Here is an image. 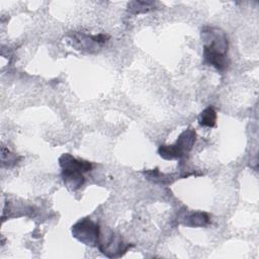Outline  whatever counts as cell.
I'll list each match as a JSON object with an SVG mask.
<instances>
[{"mask_svg":"<svg viewBox=\"0 0 259 259\" xmlns=\"http://www.w3.org/2000/svg\"><path fill=\"white\" fill-rule=\"evenodd\" d=\"M198 122L201 126L213 127L217 122V111L212 106H208L203 109L198 117Z\"/></svg>","mask_w":259,"mask_h":259,"instance_id":"9","label":"cell"},{"mask_svg":"<svg viewBox=\"0 0 259 259\" xmlns=\"http://www.w3.org/2000/svg\"><path fill=\"white\" fill-rule=\"evenodd\" d=\"M154 6V2H146V1H134L128 3V11L134 14L148 12L152 10Z\"/></svg>","mask_w":259,"mask_h":259,"instance_id":"10","label":"cell"},{"mask_svg":"<svg viewBox=\"0 0 259 259\" xmlns=\"http://www.w3.org/2000/svg\"><path fill=\"white\" fill-rule=\"evenodd\" d=\"M1 159H2V163L4 164L5 162H8V164L9 163H12V164H15V163H17V158H16V156L13 154V153H11L8 149H6V148H2V150H1Z\"/></svg>","mask_w":259,"mask_h":259,"instance_id":"11","label":"cell"},{"mask_svg":"<svg viewBox=\"0 0 259 259\" xmlns=\"http://www.w3.org/2000/svg\"><path fill=\"white\" fill-rule=\"evenodd\" d=\"M72 235L79 242L91 246L97 247L100 228L97 224L92 222L89 218H84L77 222L71 229Z\"/></svg>","mask_w":259,"mask_h":259,"instance_id":"4","label":"cell"},{"mask_svg":"<svg viewBox=\"0 0 259 259\" xmlns=\"http://www.w3.org/2000/svg\"><path fill=\"white\" fill-rule=\"evenodd\" d=\"M203 42V60L207 65L223 72L228 69L229 41L226 32L215 26H204L201 29Z\"/></svg>","mask_w":259,"mask_h":259,"instance_id":"1","label":"cell"},{"mask_svg":"<svg viewBox=\"0 0 259 259\" xmlns=\"http://www.w3.org/2000/svg\"><path fill=\"white\" fill-rule=\"evenodd\" d=\"M59 164L62 170H71V171H78V172H88L91 171L93 165L85 160H79L73 157L71 154L66 153L63 154L59 158Z\"/></svg>","mask_w":259,"mask_h":259,"instance_id":"6","label":"cell"},{"mask_svg":"<svg viewBox=\"0 0 259 259\" xmlns=\"http://www.w3.org/2000/svg\"><path fill=\"white\" fill-rule=\"evenodd\" d=\"M99 251L108 258L121 257L133 245L125 243L121 237L115 235L110 230H100V235L97 243Z\"/></svg>","mask_w":259,"mask_h":259,"instance_id":"3","label":"cell"},{"mask_svg":"<svg viewBox=\"0 0 259 259\" xmlns=\"http://www.w3.org/2000/svg\"><path fill=\"white\" fill-rule=\"evenodd\" d=\"M196 141V133L194 128L188 127L180 134L177 141L173 145H161L158 149L160 157L165 160L179 159L188 154Z\"/></svg>","mask_w":259,"mask_h":259,"instance_id":"2","label":"cell"},{"mask_svg":"<svg viewBox=\"0 0 259 259\" xmlns=\"http://www.w3.org/2000/svg\"><path fill=\"white\" fill-rule=\"evenodd\" d=\"M69 39L71 45L79 51H85L89 53H93L98 51L103 44H105L109 39L108 34L99 33L96 35L86 34L83 32L73 31L69 35Z\"/></svg>","mask_w":259,"mask_h":259,"instance_id":"5","label":"cell"},{"mask_svg":"<svg viewBox=\"0 0 259 259\" xmlns=\"http://www.w3.org/2000/svg\"><path fill=\"white\" fill-rule=\"evenodd\" d=\"M62 178L65 186L70 190L79 189L85 181L82 172L71 170H62Z\"/></svg>","mask_w":259,"mask_h":259,"instance_id":"7","label":"cell"},{"mask_svg":"<svg viewBox=\"0 0 259 259\" xmlns=\"http://www.w3.org/2000/svg\"><path fill=\"white\" fill-rule=\"evenodd\" d=\"M208 223H209V217L207 213L202 211H196L189 214L186 218V221L184 224L188 227L200 228V227H205Z\"/></svg>","mask_w":259,"mask_h":259,"instance_id":"8","label":"cell"}]
</instances>
